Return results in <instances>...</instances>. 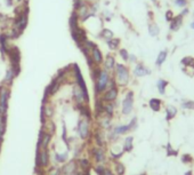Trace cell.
Returning a JSON list of instances; mask_svg holds the SVG:
<instances>
[{
  "label": "cell",
  "instance_id": "cell-1",
  "mask_svg": "<svg viewBox=\"0 0 194 175\" xmlns=\"http://www.w3.org/2000/svg\"><path fill=\"white\" fill-rule=\"evenodd\" d=\"M129 79H130V73H129L128 66L124 64H117L115 65V80L118 85L121 87L127 86Z\"/></svg>",
  "mask_w": 194,
  "mask_h": 175
},
{
  "label": "cell",
  "instance_id": "cell-2",
  "mask_svg": "<svg viewBox=\"0 0 194 175\" xmlns=\"http://www.w3.org/2000/svg\"><path fill=\"white\" fill-rule=\"evenodd\" d=\"M109 83H110V76H109V72L106 70H100L99 75L97 77L96 79V93L99 94V93L104 92L106 87L109 86Z\"/></svg>",
  "mask_w": 194,
  "mask_h": 175
},
{
  "label": "cell",
  "instance_id": "cell-3",
  "mask_svg": "<svg viewBox=\"0 0 194 175\" xmlns=\"http://www.w3.org/2000/svg\"><path fill=\"white\" fill-rule=\"evenodd\" d=\"M133 108H134V92L129 90L127 92L124 101H122V113L126 116L130 115Z\"/></svg>",
  "mask_w": 194,
  "mask_h": 175
},
{
  "label": "cell",
  "instance_id": "cell-4",
  "mask_svg": "<svg viewBox=\"0 0 194 175\" xmlns=\"http://www.w3.org/2000/svg\"><path fill=\"white\" fill-rule=\"evenodd\" d=\"M182 70L186 73L187 76L193 77L194 76V57L192 56H185L181 59Z\"/></svg>",
  "mask_w": 194,
  "mask_h": 175
},
{
  "label": "cell",
  "instance_id": "cell-5",
  "mask_svg": "<svg viewBox=\"0 0 194 175\" xmlns=\"http://www.w3.org/2000/svg\"><path fill=\"white\" fill-rule=\"evenodd\" d=\"M137 127V119L134 118L128 125H122L115 127L113 131V133L115 135H121V134H127L128 132H130L131 129H135Z\"/></svg>",
  "mask_w": 194,
  "mask_h": 175
},
{
  "label": "cell",
  "instance_id": "cell-6",
  "mask_svg": "<svg viewBox=\"0 0 194 175\" xmlns=\"http://www.w3.org/2000/svg\"><path fill=\"white\" fill-rule=\"evenodd\" d=\"M78 132L81 139H87L89 135V122L87 119H82L80 120L79 125H78Z\"/></svg>",
  "mask_w": 194,
  "mask_h": 175
},
{
  "label": "cell",
  "instance_id": "cell-7",
  "mask_svg": "<svg viewBox=\"0 0 194 175\" xmlns=\"http://www.w3.org/2000/svg\"><path fill=\"white\" fill-rule=\"evenodd\" d=\"M183 23H184V17L178 14L177 16H175L174 20L169 23V29H170L171 32H177L178 30L182 28Z\"/></svg>",
  "mask_w": 194,
  "mask_h": 175
},
{
  "label": "cell",
  "instance_id": "cell-8",
  "mask_svg": "<svg viewBox=\"0 0 194 175\" xmlns=\"http://www.w3.org/2000/svg\"><path fill=\"white\" fill-rule=\"evenodd\" d=\"M134 75L136 77L148 76V75H151V70L148 69L146 65H144L143 63L138 62L137 64H136V66H135V69H134Z\"/></svg>",
  "mask_w": 194,
  "mask_h": 175
},
{
  "label": "cell",
  "instance_id": "cell-9",
  "mask_svg": "<svg viewBox=\"0 0 194 175\" xmlns=\"http://www.w3.org/2000/svg\"><path fill=\"white\" fill-rule=\"evenodd\" d=\"M8 99H9V92L8 89H1L0 92V109L3 111V113H6L7 111V104H8Z\"/></svg>",
  "mask_w": 194,
  "mask_h": 175
},
{
  "label": "cell",
  "instance_id": "cell-10",
  "mask_svg": "<svg viewBox=\"0 0 194 175\" xmlns=\"http://www.w3.org/2000/svg\"><path fill=\"white\" fill-rule=\"evenodd\" d=\"M118 97V88L117 86L114 87H110L107 89L105 94L103 96V101H106V102H113L114 100Z\"/></svg>",
  "mask_w": 194,
  "mask_h": 175
},
{
  "label": "cell",
  "instance_id": "cell-11",
  "mask_svg": "<svg viewBox=\"0 0 194 175\" xmlns=\"http://www.w3.org/2000/svg\"><path fill=\"white\" fill-rule=\"evenodd\" d=\"M148 106H150V109L154 112H159L161 110V106H162V101L160 99H158V97H153V99H151L148 101Z\"/></svg>",
  "mask_w": 194,
  "mask_h": 175
},
{
  "label": "cell",
  "instance_id": "cell-12",
  "mask_svg": "<svg viewBox=\"0 0 194 175\" xmlns=\"http://www.w3.org/2000/svg\"><path fill=\"white\" fill-rule=\"evenodd\" d=\"M148 33H150L151 37H158L159 36V33H160V28L158 25L154 21H148Z\"/></svg>",
  "mask_w": 194,
  "mask_h": 175
},
{
  "label": "cell",
  "instance_id": "cell-13",
  "mask_svg": "<svg viewBox=\"0 0 194 175\" xmlns=\"http://www.w3.org/2000/svg\"><path fill=\"white\" fill-rule=\"evenodd\" d=\"M178 110L176 106H168L167 108H166V120L167 121H170V120H172V119L176 117V115H177Z\"/></svg>",
  "mask_w": 194,
  "mask_h": 175
},
{
  "label": "cell",
  "instance_id": "cell-14",
  "mask_svg": "<svg viewBox=\"0 0 194 175\" xmlns=\"http://www.w3.org/2000/svg\"><path fill=\"white\" fill-rule=\"evenodd\" d=\"M168 49H163V50H160V53L158 54V57L155 59V65L157 66H161L162 64L164 63V61L167 59L168 56Z\"/></svg>",
  "mask_w": 194,
  "mask_h": 175
},
{
  "label": "cell",
  "instance_id": "cell-15",
  "mask_svg": "<svg viewBox=\"0 0 194 175\" xmlns=\"http://www.w3.org/2000/svg\"><path fill=\"white\" fill-rule=\"evenodd\" d=\"M168 85H169V81L164 79H159L157 81V88H158V92L160 93L161 95H164L166 94V89H167Z\"/></svg>",
  "mask_w": 194,
  "mask_h": 175
},
{
  "label": "cell",
  "instance_id": "cell-16",
  "mask_svg": "<svg viewBox=\"0 0 194 175\" xmlns=\"http://www.w3.org/2000/svg\"><path fill=\"white\" fill-rule=\"evenodd\" d=\"M115 65H117V63H115V59H114V56H112V55H107V57L105 59V70L106 71H109V70H113L114 68H115Z\"/></svg>",
  "mask_w": 194,
  "mask_h": 175
},
{
  "label": "cell",
  "instance_id": "cell-17",
  "mask_svg": "<svg viewBox=\"0 0 194 175\" xmlns=\"http://www.w3.org/2000/svg\"><path fill=\"white\" fill-rule=\"evenodd\" d=\"M93 61H94L96 64H100L103 62V55H102V52H100L97 47L93 48Z\"/></svg>",
  "mask_w": 194,
  "mask_h": 175
},
{
  "label": "cell",
  "instance_id": "cell-18",
  "mask_svg": "<svg viewBox=\"0 0 194 175\" xmlns=\"http://www.w3.org/2000/svg\"><path fill=\"white\" fill-rule=\"evenodd\" d=\"M73 93H74V97H75V100H77L79 103H82V102H84V100H85V101H87V100H86V97H85L84 92L81 90L80 87H78V86L74 87Z\"/></svg>",
  "mask_w": 194,
  "mask_h": 175
},
{
  "label": "cell",
  "instance_id": "cell-19",
  "mask_svg": "<svg viewBox=\"0 0 194 175\" xmlns=\"http://www.w3.org/2000/svg\"><path fill=\"white\" fill-rule=\"evenodd\" d=\"M121 44V40L119 39V38H112V39L107 40V46H109V48H110L111 50H117L118 48H119V46H120Z\"/></svg>",
  "mask_w": 194,
  "mask_h": 175
},
{
  "label": "cell",
  "instance_id": "cell-20",
  "mask_svg": "<svg viewBox=\"0 0 194 175\" xmlns=\"http://www.w3.org/2000/svg\"><path fill=\"white\" fill-rule=\"evenodd\" d=\"M27 13H24L23 15H21V17L17 20L16 25L18 27V29H20L21 31H23V30L25 29V27H27Z\"/></svg>",
  "mask_w": 194,
  "mask_h": 175
},
{
  "label": "cell",
  "instance_id": "cell-21",
  "mask_svg": "<svg viewBox=\"0 0 194 175\" xmlns=\"http://www.w3.org/2000/svg\"><path fill=\"white\" fill-rule=\"evenodd\" d=\"M93 153H94V157L97 162H103L105 160V152L102 149H95L93 150Z\"/></svg>",
  "mask_w": 194,
  "mask_h": 175
},
{
  "label": "cell",
  "instance_id": "cell-22",
  "mask_svg": "<svg viewBox=\"0 0 194 175\" xmlns=\"http://www.w3.org/2000/svg\"><path fill=\"white\" fill-rule=\"evenodd\" d=\"M73 173H75V164L73 162H69L66 165L64 166L63 168V174L65 175H72Z\"/></svg>",
  "mask_w": 194,
  "mask_h": 175
},
{
  "label": "cell",
  "instance_id": "cell-23",
  "mask_svg": "<svg viewBox=\"0 0 194 175\" xmlns=\"http://www.w3.org/2000/svg\"><path fill=\"white\" fill-rule=\"evenodd\" d=\"M133 142H134V137L133 136H128L124 140V151L126 152H130L133 150Z\"/></svg>",
  "mask_w": 194,
  "mask_h": 175
},
{
  "label": "cell",
  "instance_id": "cell-24",
  "mask_svg": "<svg viewBox=\"0 0 194 175\" xmlns=\"http://www.w3.org/2000/svg\"><path fill=\"white\" fill-rule=\"evenodd\" d=\"M182 108L184 110H192V111H194V101L185 100V101L182 102Z\"/></svg>",
  "mask_w": 194,
  "mask_h": 175
},
{
  "label": "cell",
  "instance_id": "cell-25",
  "mask_svg": "<svg viewBox=\"0 0 194 175\" xmlns=\"http://www.w3.org/2000/svg\"><path fill=\"white\" fill-rule=\"evenodd\" d=\"M100 37L102 38H104V39L106 40H110V39H112L113 38V32L111 31V30H109V29H103V31L100 32Z\"/></svg>",
  "mask_w": 194,
  "mask_h": 175
},
{
  "label": "cell",
  "instance_id": "cell-26",
  "mask_svg": "<svg viewBox=\"0 0 194 175\" xmlns=\"http://www.w3.org/2000/svg\"><path fill=\"white\" fill-rule=\"evenodd\" d=\"M181 160L183 164H192L194 162L193 157H192L190 153H185V155H182L181 157Z\"/></svg>",
  "mask_w": 194,
  "mask_h": 175
},
{
  "label": "cell",
  "instance_id": "cell-27",
  "mask_svg": "<svg viewBox=\"0 0 194 175\" xmlns=\"http://www.w3.org/2000/svg\"><path fill=\"white\" fill-rule=\"evenodd\" d=\"M115 173L118 175H124L126 173V167H124V164H121V162H117L115 164Z\"/></svg>",
  "mask_w": 194,
  "mask_h": 175
},
{
  "label": "cell",
  "instance_id": "cell-28",
  "mask_svg": "<svg viewBox=\"0 0 194 175\" xmlns=\"http://www.w3.org/2000/svg\"><path fill=\"white\" fill-rule=\"evenodd\" d=\"M175 16H176V15L174 14V10H171V9L166 10V14H164V18H166V21H167L168 23H170L171 21L174 20Z\"/></svg>",
  "mask_w": 194,
  "mask_h": 175
},
{
  "label": "cell",
  "instance_id": "cell-29",
  "mask_svg": "<svg viewBox=\"0 0 194 175\" xmlns=\"http://www.w3.org/2000/svg\"><path fill=\"white\" fill-rule=\"evenodd\" d=\"M119 54H120L121 59H124V61H129V53H128V50L126 48H120L119 49Z\"/></svg>",
  "mask_w": 194,
  "mask_h": 175
},
{
  "label": "cell",
  "instance_id": "cell-30",
  "mask_svg": "<svg viewBox=\"0 0 194 175\" xmlns=\"http://www.w3.org/2000/svg\"><path fill=\"white\" fill-rule=\"evenodd\" d=\"M167 156H172V157H176V156H178V150L171 148L170 143H168V144H167Z\"/></svg>",
  "mask_w": 194,
  "mask_h": 175
},
{
  "label": "cell",
  "instance_id": "cell-31",
  "mask_svg": "<svg viewBox=\"0 0 194 175\" xmlns=\"http://www.w3.org/2000/svg\"><path fill=\"white\" fill-rule=\"evenodd\" d=\"M174 3L175 6L178 7V8H185V7L187 6L188 0H175Z\"/></svg>",
  "mask_w": 194,
  "mask_h": 175
},
{
  "label": "cell",
  "instance_id": "cell-32",
  "mask_svg": "<svg viewBox=\"0 0 194 175\" xmlns=\"http://www.w3.org/2000/svg\"><path fill=\"white\" fill-rule=\"evenodd\" d=\"M14 77H15V73H14L13 69L8 70V71H7V75H6V78H5V81H7V83H10Z\"/></svg>",
  "mask_w": 194,
  "mask_h": 175
},
{
  "label": "cell",
  "instance_id": "cell-33",
  "mask_svg": "<svg viewBox=\"0 0 194 175\" xmlns=\"http://www.w3.org/2000/svg\"><path fill=\"white\" fill-rule=\"evenodd\" d=\"M81 162V167L85 169H88L89 167H90V165H89V162H88V160H86V159H82V160H80Z\"/></svg>",
  "mask_w": 194,
  "mask_h": 175
},
{
  "label": "cell",
  "instance_id": "cell-34",
  "mask_svg": "<svg viewBox=\"0 0 194 175\" xmlns=\"http://www.w3.org/2000/svg\"><path fill=\"white\" fill-rule=\"evenodd\" d=\"M66 153H61V155H56V159L58 162H64L66 159Z\"/></svg>",
  "mask_w": 194,
  "mask_h": 175
},
{
  "label": "cell",
  "instance_id": "cell-35",
  "mask_svg": "<svg viewBox=\"0 0 194 175\" xmlns=\"http://www.w3.org/2000/svg\"><path fill=\"white\" fill-rule=\"evenodd\" d=\"M188 12H190V10H188V8H186V7H185L184 9L182 10L181 13H179V15H182V16L184 17V16H186V15H187V14H188Z\"/></svg>",
  "mask_w": 194,
  "mask_h": 175
},
{
  "label": "cell",
  "instance_id": "cell-36",
  "mask_svg": "<svg viewBox=\"0 0 194 175\" xmlns=\"http://www.w3.org/2000/svg\"><path fill=\"white\" fill-rule=\"evenodd\" d=\"M129 61H131V62H137V59H136L135 55H129Z\"/></svg>",
  "mask_w": 194,
  "mask_h": 175
},
{
  "label": "cell",
  "instance_id": "cell-37",
  "mask_svg": "<svg viewBox=\"0 0 194 175\" xmlns=\"http://www.w3.org/2000/svg\"><path fill=\"white\" fill-rule=\"evenodd\" d=\"M102 175H114L113 173L111 172V171H109V169H105V171H104L103 172V174Z\"/></svg>",
  "mask_w": 194,
  "mask_h": 175
},
{
  "label": "cell",
  "instance_id": "cell-38",
  "mask_svg": "<svg viewBox=\"0 0 194 175\" xmlns=\"http://www.w3.org/2000/svg\"><path fill=\"white\" fill-rule=\"evenodd\" d=\"M185 175H193V173H192V171H188V172L185 173Z\"/></svg>",
  "mask_w": 194,
  "mask_h": 175
},
{
  "label": "cell",
  "instance_id": "cell-39",
  "mask_svg": "<svg viewBox=\"0 0 194 175\" xmlns=\"http://www.w3.org/2000/svg\"><path fill=\"white\" fill-rule=\"evenodd\" d=\"M12 3H13V1H12V0H7V5H12Z\"/></svg>",
  "mask_w": 194,
  "mask_h": 175
},
{
  "label": "cell",
  "instance_id": "cell-40",
  "mask_svg": "<svg viewBox=\"0 0 194 175\" xmlns=\"http://www.w3.org/2000/svg\"><path fill=\"white\" fill-rule=\"evenodd\" d=\"M151 1H152L154 5H157V6H158V0H151Z\"/></svg>",
  "mask_w": 194,
  "mask_h": 175
},
{
  "label": "cell",
  "instance_id": "cell-41",
  "mask_svg": "<svg viewBox=\"0 0 194 175\" xmlns=\"http://www.w3.org/2000/svg\"><path fill=\"white\" fill-rule=\"evenodd\" d=\"M191 28L194 30V22H192V23H191Z\"/></svg>",
  "mask_w": 194,
  "mask_h": 175
},
{
  "label": "cell",
  "instance_id": "cell-42",
  "mask_svg": "<svg viewBox=\"0 0 194 175\" xmlns=\"http://www.w3.org/2000/svg\"><path fill=\"white\" fill-rule=\"evenodd\" d=\"M0 117H1V109H0Z\"/></svg>",
  "mask_w": 194,
  "mask_h": 175
}]
</instances>
